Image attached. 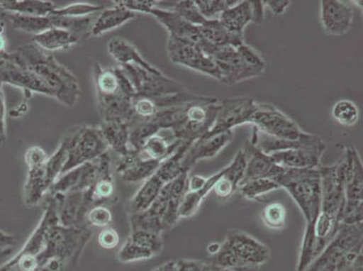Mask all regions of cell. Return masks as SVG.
<instances>
[{
    "mask_svg": "<svg viewBox=\"0 0 363 271\" xmlns=\"http://www.w3.org/2000/svg\"><path fill=\"white\" fill-rule=\"evenodd\" d=\"M108 150L125 156L131 150L130 146V124L121 121L102 122L99 126Z\"/></svg>",
    "mask_w": 363,
    "mask_h": 271,
    "instance_id": "obj_26",
    "label": "cell"
},
{
    "mask_svg": "<svg viewBox=\"0 0 363 271\" xmlns=\"http://www.w3.org/2000/svg\"><path fill=\"white\" fill-rule=\"evenodd\" d=\"M6 108L2 85L0 84V146L6 142Z\"/></svg>",
    "mask_w": 363,
    "mask_h": 271,
    "instance_id": "obj_51",
    "label": "cell"
},
{
    "mask_svg": "<svg viewBox=\"0 0 363 271\" xmlns=\"http://www.w3.org/2000/svg\"><path fill=\"white\" fill-rule=\"evenodd\" d=\"M114 3L113 8L104 9L97 18L94 19L91 29V35L100 36L105 33L121 28L135 18L136 14L134 12L128 11L115 1Z\"/></svg>",
    "mask_w": 363,
    "mask_h": 271,
    "instance_id": "obj_24",
    "label": "cell"
},
{
    "mask_svg": "<svg viewBox=\"0 0 363 271\" xmlns=\"http://www.w3.org/2000/svg\"><path fill=\"white\" fill-rule=\"evenodd\" d=\"M135 117L140 120H147L154 117L158 111L156 104L150 98L136 97L133 100Z\"/></svg>",
    "mask_w": 363,
    "mask_h": 271,
    "instance_id": "obj_45",
    "label": "cell"
},
{
    "mask_svg": "<svg viewBox=\"0 0 363 271\" xmlns=\"http://www.w3.org/2000/svg\"><path fill=\"white\" fill-rule=\"evenodd\" d=\"M246 168V157L243 151L238 152L232 163L220 170V176L217 180L213 191L216 196L225 199L240 187Z\"/></svg>",
    "mask_w": 363,
    "mask_h": 271,
    "instance_id": "obj_21",
    "label": "cell"
},
{
    "mask_svg": "<svg viewBox=\"0 0 363 271\" xmlns=\"http://www.w3.org/2000/svg\"><path fill=\"white\" fill-rule=\"evenodd\" d=\"M349 164V150L338 163L319 167L321 175V211L315 226V258L329 245L342 226L345 204V179Z\"/></svg>",
    "mask_w": 363,
    "mask_h": 271,
    "instance_id": "obj_2",
    "label": "cell"
},
{
    "mask_svg": "<svg viewBox=\"0 0 363 271\" xmlns=\"http://www.w3.org/2000/svg\"><path fill=\"white\" fill-rule=\"evenodd\" d=\"M223 243L233 251L242 266L260 267L270 259L269 248L240 231H230Z\"/></svg>",
    "mask_w": 363,
    "mask_h": 271,
    "instance_id": "obj_14",
    "label": "cell"
},
{
    "mask_svg": "<svg viewBox=\"0 0 363 271\" xmlns=\"http://www.w3.org/2000/svg\"><path fill=\"white\" fill-rule=\"evenodd\" d=\"M320 18L326 34L343 35L352 28L353 11L347 3L339 0H323Z\"/></svg>",
    "mask_w": 363,
    "mask_h": 271,
    "instance_id": "obj_16",
    "label": "cell"
},
{
    "mask_svg": "<svg viewBox=\"0 0 363 271\" xmlns=\"http://www.w3.org/2000/svg\"><path fill=\"white\" fill-rule=\"evenodd\" d=\"M104 6L101 5L90 4V3H74L62 8H56L51 13L59 16H67V18H84V16H92L94 13L101 12Z\"/></svg>",
    "mask_w": 363,
    "mask_h": 271,
    "instance_id": "obj_39",
    "label": "cell"
},
{
    "mask_svg": "<svg viewBox=\"0 0 363 271\" xmlns=\"http://www.w3.org/2000/svg\"><path fill=\"white\" fill-rule=\"evenodd\" d=\"M242 196L249 200H257L259 197L265 196V194L270 193L275 190L279 189L278 183L274 179L270 178H260V179H255L247 182V183L242 184L240 187Z\"/></svg>",
    "mask_w": 363,
    "mask_h": 271,
    "instance_id": "obj_36",
    "label": "cell"
},
{
    "mask_svg": "<svg viewBox=\"0 0 363 271\" xmlns=\"http://www.w3.org/2000/svg\"><path fill=\"white\" fill-rule=\"evenodd\" d=\"M263 3L264 6H267L274 14L281 15L289 8L291 2L288 0H267Z\"/></svg>",
    "mask_w": 363,
    "mask_h": 271,
    "instance_id": "obj_52",
    "label": "cell"
},
{
    "mask_svg": "<svg viewBox=\"0 0 363 271\" xmlns=\"http://www.w3.org/2000/svg\"><path fill=\"white\" fill-rule=\"evenodd\" d=\"M56 216L54 197L49 196L38 226L21 250L11 259L0 264V271H36L52 258H70L58 238L49 231V226Z\"/></svg>",
    "mask_w": 363,
    "mask_h": 271,
    "instance_id": "obj_4",
    "label": "cell"
},
{
    "mask_svg": "<svg viewBox=\"0 0 363 271\" xmlns=\"http://www.w3.org/2000/svg\"><path fill=\"white\" fill-rule=\"evenodd\" d=\"M192 143V141H182L176 150L166 160L161 162L156 174L164 184L177 179L183 174H188L184 170V160L188 148H190Z\"/></svg>",
    "mask_w": 363,
    "mask_h": 271,
    "instance_id": "obj_31",
    "label": "cell"
},
{
    "mask_svg": "<svg viewBox=\"0 0 363 271\" xmlns=\"http://www.w3.org/2000/svg\"><path fill=\"white\" fill-rule=\"evenodd\" d=\"M150 271H176V269H174V261H168V262L162 264L160 267Z\"/></svg>",
    "mask_w": 363,
    "mask_h": 271,
    "instance_id": "obj_57",
    "label": "cell"
},
{
    "mask_svg": "<svg viewBox=\"0 0 363 271\" xmlns=\"http://www.w3.org/2000/svg\"><path fill=\"white\" fill-rule=\"evenodd\" d=\"M249 124L272 137L286 140H298L303 131L298 124L275 106L257 102L255 111L250 116Z\"/></svg>",
    "mask_w": 363,
    "mask_h": 271,
    "instance_id": "obj_8",
    "label": "cell"
},
{
    "mask_svg": "<svg viewBox=\"0 0 363 271\" xmlns=\"http://www.w3.org/2000/svg\"><path fill=\"white\" fill-rule=\"evenodd\" d=\"M12 55L51 89L60 104L70 108L77 104L82 94L78 79L54 56L34 43L19 46Z\"/></svg>",
    "mask_w": 363,
    "mask_h": 271,
    "instance_id": "obj_3",
    "label": "cell"
},
{
    "mask_svg": "<svg viewBox=\"0 0 363 271\" xmlns=\"http://www.w3.org/2000/svg\"><path fill=\"white\" fill-rule=\"evenodd\" d=\"M80 36L62 28H52L33 36V42L45 52L66 51L80 43Z\"/></svg>",
    "mask_w": 363,
    "mask_h": 271,
    "instance_id": "obj_25",
    "label": "cell"
},
{
    "mask_svg": "<svg viewBox=\"0 0 363 271\" xmlns=\"http://www.w3.org/2000/svg\"><path fill=\"white\" fill-rule=\"evenodd\" d=\"M219 21L230 34L244 38V29L252 22L250 1H239L228 8L220 16Z\"/></svg>",
    "mask_w": 363,
    "mask_h": 271,
    "instance_id": "obj_28",
    "label": "cell"
},
{
    "mask_svg": "<svg viewBox=\"0 0 363 271\" xmlns=\"http://www.w3.org/2000/svg\"><path fill=\"white\" fill-rule=\"evenodd\" d=\"M362 261L363 257L359 256L357 260L354 261L351 265L343 267V269L338 271H362Z\"/></svg>",
    "mask_w": 363,
    "mask_h": 271,
    "instance_id": "obj_55",
    "label": "cell"
},
{
    "mask_svg": "<svg viewBox=\"0 0 363 271\" xmlns=\"http://www.w3.org/2000/svg\"><path fill=\"white\" fill-rule=\"evenodd\" d=\"M164 184L155 173L141 184L137 193L128 201L126 209L128 216L140 214L150 208L154 201L160 196Z\"/></svg>",
    "mask_w": 363,
    "mask_h": 271,
    "instance_id": "obj_27",
    "label": "cell"
},
{
    "mask_svg": "<svg viewBox=\"0 0 363 271\" xmlns=\"http://www.w3.org/2000/svg\"><path fill=\"white\" fill-rule=\"evenodd\" d=\"M295 201L306 221L296 271H303L315 260V226L321 211V175L318 168H285L274 179Z\"/></svg>",
    "mask_w": 363,
    "mask_h": 271,
    "instance_id": "obj_1",
    "label": "cell"
},
{
    "mask_svg": "<svg viewBox=\"0 0 363 271\" xmlns=\"http://www.w3.org/2000/svg\"><path fill=\"white\" fill-rule=\"evenodd\" d=\"M118 5L127 9L128 11L134 12L136 14L138 13H144L148 14L154 6H157V1H152V0H120V1H115Z\"/></svg>",
    "mask_w": 363,
    "mask_h": 271,
    "instance_id": "obj_47",
    "label": "cell"
},
{
    "mask_svg": "<svg viewBox=\"0 0 363 271\" xmlns=\"http://www.w3.org/2000/svg\"><path fill=\"white\" fill-rule=\"evenodd\" d=\"M182 141L183 140H174L173 135L171 137H166L162 135L160 131V133L148 138L138 152L140 156L146 160L163 162L176 150Z\"/></svg>",
    "mask_w": 363,
    "mask_h": 271,
    "instance_id": "obj_30",
    "label": "cell"
},
{
    "mask_svg": "<svg viewBox=\"0 0 363 271\" xmlns=\"http://www.w3.org/2000/svg\"><path fill=\"white\" fill-rule=\"evenodd\" d=\"M333 120L345 127H352L359 121V110L357 106L352 101L341 100L337 102L332 109Z\"/></svg>",
    "mask_w": 363,
    "mask_h": 271,
    "instance_id": "obj_37",
    "label": "cell"
},
{
    "mask_svg": "<svg viewBox=\"0 0 363 271\" xmlns=\"http://www.w3.org/2000/svg\"><path fill=\"white\" fill-rule=\"evenodd\" d=\"M94 72L96 97L113 95L121 90L113 67L104 68L96 62L94 65Z\"/></svg>",
    "mask_w": 363,
    "mask_h": 271,
    "instance_id": "obj_35",
    "label": "cell"
},
{
    "mask_svg": "<svg viewBox=\"0 0 363 271\" xmlns=\"http://www.w3.org/2000/svg\"><path fill=\"white\" fill-rule=\"evenodd\" d=\"M188 174L164 184L160 196L150 208L140 214H130V230H145L162 234L177 223L178 211L187 190Z\"/></svg>",
    "mask_w": 363,
    "mask_h": 271,
    "instance_id": "obj_5",
    "label": "cell"
},
{
    "mask_svg": "<svg viewBox=\"0 0 363 271\" xmlns=\"http://www.w3.org/2000/svg\"><path fill=\"white\" fill-rule=\"evenodd\" d=\"M148 15L156 18L157 21L167 28L169 35L182 39V40L192 42L199 46L201 49L206 45V41L201 34L199 28L184 21L173 9L166 11V9H160L157 6L151 9Z\"/></svg>",
    "mask_w": 363,
    "mask_h": 271,
    "instance_id": "obj_17",
    "label": "cell"
},
{
    "mask_svg": "<svg viewBox=\"0 0 363 271\" xmlns=\"http://www.w3.org/2000/svg\"><path fill=\"white\" fill-rule=\"evenodd\" d=\"M164 240L161 234L145 230H130L123 245L118 253L121 263H132L150 260L162 253Z\"/></svg>",
    "mask_w": 363,
    "mask_h": 271,
    "instance_id": "obj_13",
    "label": "cell"
},
{
    "mask_svg": "<svg viewBox=\"0 0 363 271\" xmlns=\"http://www.w3.org/2000/svg\"><path fill=\"white\" fill-rule=\"evenodd\" d=\"M136 92V97L157 99L186 91L180 82L160 72H150L137 65H118Z\"/></svg>",
    "mask_w": 363,
    "mask_h": 271,
    "instance_id": "obj_7",
    "label": "cell"
},
{
    "mask_svg": "<svg viewBox=\"0 0 363 271\" xmlns=\"http://www.w3.org/2000/svg\"><path fill=\"white\" fill-rule=\"evenodd\" d=\"M133 100L121 90L113 95L97 97L102 122L121 121L130 124L135 117Z\"/></svg>",
    "mask_w": 363,
    "mask_h": 271,
    "instance_id": "obj_20",
    "label": "cell"
},
{
    "mask_svg": "<svg viewBox=\"0 0 363 271\" xmlns=\"http://www.w3.org/2000/svg\"><path fill=\"white\" fill-rule=\"evenodd\" d=\"M242 150L246 157V168L240 187L247 182L260 179V178L275 179L285 170V167L276 164L272 157L263 153L259 148L254 146L250 140L246 142Z\"/></svg>",
    "mask_w": 363,
    "mask_h": 271,
    "instance_id": "obj_15",
    "label": "cell"
},
{
    "mask_svg": "<svg viewBox=\"0 0 363 271\" xmlns=\"http://www.w3.org/2000/svg\"><path fill=\"white\" fill-rule=\"evenodd\" d=\"M13 253V248L11 249L5 250L3 251H0V264L4 262L6 258H8Z\"/></svg>",
    "mask_w": 363,
    "mask_h": 271,
    "instance_id": "obj_59",
    "label": "cell"
},
{
    "mask_svg": "<svg viewBox=\"0 0 363 271\" xmlns=\"http://www.w3.org/2000/svg\"><path fill=\"white\" fill-rule=\"evenodd\" d=\"M220 245H222V243H211L209 246L207 248L208 253L210 254L211 256L216 255V254L219 251L220 249Z\"/></svg>",
    "mask_w": 363,
    "mask_h": 271,
    "instance_id": "obj_58",
    "label": "cell"
},
{
    "mask_svg": "<svg viewBox=\"0 0 363 271\" xmlns=\"http://www.w3.org/2000/svg\"><path fill=\"white\" fill-rule=\"evenodd\" d=\"M176 271H213L210 263L199 260L181 259L174 261Z\"/></svg>",
    "mask_w": 363,
    "mask_h": 271,
    "instance_id": "obj_48",
    "label": "cell"
},
{
    "mask_svg": "<svg viewBox=\"0 0 363 271\" xmlns=\"http://www.w3.org/2000/svg\"><path fill=\"white\" fill-rule=\"evenodd\" d=\"M336 265H337V263L336 262H330L321 267V269H320L318 271H337V269H336Z\"/></svg>",
    "mask_w": 363,
    "mask_h": 271,
    "instance_id": "obj_60",
    "label": "cell"
},
{
    "mask_svg": "<svg viewBox=\"0 0 363 271\" xmlns=\"http://www.w3.org/2000/svg\"><path fill=\"white\" fill-rule=\"evenodd\" d=\"M26 111H28V106H26V104H23L19 105L14 111L9 112V115L13 118L21 117L23 114H26Z\"/></svg>",
    "mask_w": 363,
    "mask_h": 271,
    "instance_id": "obj_56",
    "label": "cell"
},
{
    "mask_svg": "<svg viewBox=\"0 0 363 271\" xmlns=\"http://www.w3.org/2000/svg\"><path fill=\"white\" fill-rule=\"evenodd\" d=\"M48 155L41 147L34 146L29 148L25 153V161L28 168L41 166L48 160Z\"/></svg>",
    "mask_w": 363,
    "mask_h": 271,
    "instance_id": "obj_49",
    "label": "cell"
},
{
    "mask_svg": "<svg viewBox=\"0 0 363 271\" xmlns=\"http://www.w3.org/2000/svg\"><path fill=\"white\" fill-rule=\"evenodd\" d=\"M262 220L265 226L270 229H282L286 221L285 206L280 203L269 204L262 211Z\"/></svg>",
    "mask_w": 363,
    "mask_h": 271,
    "instance_id": "obj_41",
    "label": "cell"
},
{
    "mask_svg": "<svg viewBox=\"0 0 363 271\" xmlns=\"http://www.w3.org/2000/svg\"><path fill=\"white\" fill-rule=\"evenodd\" d=\"M161 162L146 160L140 156L138 150H131L118 160L116 171L121 180L127 184H138L153 176Z\"/></svg>",
    "mask_w": 363,
    "mask_h": 271,
    "instance_id": "obj_18",
    "label": "cell"
},
{
    "mask_svg": "<svg viewBox=\"0 0 363 271\" xmlns=\"http://www.w3.org/2000/svg\"><path fill=\"white\" fill-rule=\"evenodd\" d=\"M67 134L68 157L61 175L97 160L108 152L99 126H79Z\"/></svg>",
    "mask_w": 363,
    "mask_h": 271,
    "instance_id": "obj_6",
    "label": "cell"
},
{
    "mask_svg": "<svg viewBox=\"0 0 363 271\" xmlns=\"http://www.w3.org/2000/svg\"><path fill=\"white\" fill-rule=\"evenodd\" d=\"M120 234L111 226L104 228L99 233L98 243L102 249L114 250L120 244Z\"/></svg>",
    "mask_w": 363,
    "mask_h": 271,
    "instance_id": "obj_46",
    "label": "cell"
},
{
    "mask_svg": "<svg viewBox=\"0 0 363 271\" xmlns=\"http://www.w3.org/2000/svg\"><path fill=\"white\" fill-rule=\"evenodd\" d=\"M55 9L54 2L46 0H0V9L14 14L48 16Z\"/></svg>",
    "mask_w": 363,
    "mask_h": 271,
    "instance_id": "obj_29",
    "label": "cell"
},
{
    "mask_svg": "<svg viewBox=\"0 0 363 271\" xmlns=\"http://www.w3.org/2000/svg\"><path fill=\"white\" fill-rule=\"evenodd\" d=\"M256 105L257 101L249 97L229 98L219 101L212 130L203 138L233 131L238 126L249 124L250 116L255 111Z\"/></svg>",
    "mask_w": 363,
    "mask_h": 271,
    "instance_id": "obj_12",
    "label": "cell"
},
{
    "mask_svg": "<svg viewBox=\"0 0 363 271\" xmlns=\"http://www.w3.org/2000/svg\"><path fill=\"white\" fill-rule=\"evenodd\" d=\"M85 221L88 226L106 228L113 221V216L108 206H97L89 210Z\"/></svg>",
    "mask_w": 363,
    "mask_h": 271,
    "instance_id": "obj_43",
    "label": "cell"
},
{
    "mask_svg": "<svg viewBox=\"0 0 363 271\" xmlns=\"http://www.w3.org/2000/svg\"><path fill=\"white\" fill-rule=\"evenodd\" d=\"M213 271H259L260 267L257 266H237L220 267L212 265Z\"/></svg>",
    "mask_w": 363,
    "mask_h": 271,
    "instance_id": "obj_54",
    "label": "cell"
},
{
    "mask_svg": "<svg viewBox=\"0 0 363 271\" xmlns=\"http://www.w3.org/2000/svg\"><path fill=\"white\" fill-rule=\"evenodd\" d=\"M5 84L21 89L26 98L33 94L55 98L51 89L34 72L16 60L12 52L0 54V84Z\"/></svg>",
    "mask_w": 363,
    "mask_h": 271,
    "instance_id": "obj_9",
    "label": "cell"
},
{
    "mask_svg": "<svg viewBox=\"0 0 363 271\" xmlns=\"http://www.w3.org/2000/svg\"><path fill=\"white\" fill-rule=\"evenodd\" d=\"M167 50L168 57L173 64L192 69L220 82L222 75L216 62L194 43L169 35Z\"/></svg>",
    "mask_w": 363,
    "mask_h": 271,
    "instance_id": "obj_10",
    "label": "cell"
},
{
    "mask_svg": "<svg viewBox=\"0 0 363 271\" xmlns=\"http://www.w3.org/2000/svg\"><path fill=\"white\" fill-rule=\"evenodd\" d=\"M204 40L216 46L230 45L239 48L244 44V38L234 35L228 32L220 24L219 19L216 21H206L204 24L198 26Z\"/></svg>",
    "mask_w": 363,
    "mask_h": 271,
    "instance_id": "obj_33",
    "label": "cell"
},
{
    "mask_svg": "<svg viewBox=\"0 0 363 271\" xmlns=\"http://www.w3.org/2000/svg\"><path fill=\"white\" fill-rule=\"evenodd\" d=\"M203 200L202 196L197 192L186 191L182 198L179 211H178L179 219L190 218L196 214Z\"/></svg>",
    "mask_w": 363,
    "mask_h": 271,
    "instance_id": "obj_44",
    "label": "cell"
},
{
    "mask_svg": "<svg viewBox=\"0 0 363 271\" xmlns=\"http://www.w3.org/2000/svg\"><path fill=\"white\" fill-rule=\"evenodd\" d=\"M325 150L326 145L318 136L308 133L302 146L275 152L269 156L276 164L285 168L313 170L321 166L320 160Z\"/></svg>",
    "mask_w": 363,
    "mask_h": 271,
    "instance_id": "obj_11",
    "label": "cell"
},
{
    "mask_svg": "<svg viewBox=\"0 0 363 271\" xmlns=\"http://www.w3.org/2000/svg\"><path fill=\"white\" fill-rule=\"evenodd\" d=\"M233 131H228L193 142L184 157V170L189 173L198 161L217 156V154L233 140Z\"/></svg>",
    "mask_w": 363,
    "mask_h": 271,
    "instance_id": "obj_19",
    "label": "cell"
},
{
    "mask_svg": "<svg viewBox=\"0 0 363 271\" xmlns=\"http://www.w3.org/2000/svg\"><path fill=\"white\" fill-rule=\"evenodd\" d=\"M238 2L239 1H228V0H196L194 1L201 14L207 21L219 19L225 9L236 5Z\"/></svg>",
    "mask_w": 363,
    "mask_h": 271,
    "instance_id": "obj_40",
    "label": "cell"
},
{
    "mask_svg": "<svg viewBox=\"0 0 363 271\" xmlns=\"http://www.w3.org/2000/svg\"><path fill=\"white\" fill-rule=\"evenodd\" d=\"M250 9H252V22L256 25L263 24L265 19V6L262 0L250 1Z\"/></svg>",
    "mask_w": 363,
    "mask_h": 271,
    "instance_id": "obj_50",
    "label": "cell"
},
{
    "mask_svg": "<svg viewBox=\"0 0 363 271\" xmlns=\"http://www.w3.org/2000/svg\"><path fill=\"white\" fill-rule=\"evenodd\" d=\"M3 18L8 19L16 31L30 34L33 36L52 28L50 16H31L2 11Z\"/></svg>",
    "mask_w": 363,
    "mask_h": 271,
    "instance_id": "obj_34",
    "label": "cell"
},
{
    "mask_svg": "<svg viewBox=\"0 0 363 271\" xmlns=\"http://www.w3.org/2000/svg\"><path fill=\"white\" fill-rule=\"evenodd\" d=\"M108 51L118 65H137L150 72H160L142 56L137 48L123 38H111L108 43Z\"/></svg>",
    "mask_w": 363,
    "mask_h": 271,
    "instance_id": "obj_22",
    "label": "cell"
},
{
    "mask_svg": "<svg viewBox=\"0 0 363 271\" xmlns=\"http://www.w3.org/2000/svg\"><path fill=\"white\" fill-rule=\"evenodd\" d=\"M308 133L303 132L301 138L298 140H286L282 138L272 137V136L263 133V132L257 131V128H253V134L252 144L256 148H259L260 151L266 155H272L275 152L284 151L290 150V148H295L302 146L305 143Z\"/></svg>",
    "mask_w": 363,
    "mask_h": 271,
    "instance_id": "obj_32",
    "label": "cell"
},
{
    "mask_svg": "<svg viewBox=\"0 0 363 271\" xmlns=\"http://www.w3.org/2000/svg\"><path fill=\"white\" fill-rule=\"evenodd\" d=\"M349 164L346 172L345 201L363 203V167L361 157L354 148H348Z\"/></svg>",
    "mask_w": 363,
    "mask_h": 271,
    "instance_id": "obj_23",
    "label": "cell"
},
{
    "mask_svg": "<svg viewBox=\"0 0 363 271\" xmlns=\"http://www.w3.org/2000/svg\"><path fill=\"white\" fill-rule=\"evenodd\" d=\"M173 11L177 12L184 21L194 26H201L207 21L201 14L196 3L192 0H184V1L178 2L174 6Z\"/></svg>",
    "mask_w": 363,
    "mask_h": 271,
    "instance_id": "obj_42",
    "label": "cell"
},
{
    "mask_svg": "<svg viewBox=\"0 0 363 271\" xmlns=\"http://www.w3.org/2000/svg\"><path fill=\"white\" fill-rule=\"evenodd\" d=\"M237 50L242 64L245 66L247 70L252 72L255 77L264 74L266 62L259 52L245 44L239 46Z\"/></svg>",
    "mask_w": 363,
    "mask_h": 271,
    "instance_id": "obj_38",
    "label": "cell"
},
{
    "mask_svg": "<svg viewBox=\"0 0 363 271\" xmlns=\"http://www.w3.org/2000/svg\"><path fill=\"white\" fill-rule=\"evenodd\" d=\"M16 244V240L12 234L0 230V251L11 249Z\"/></svg>",
    "mask_w": 363,
    "mask_h": 271,
    "instance_id": "obj_53",
    "label": "cell"
}]
</instances>
